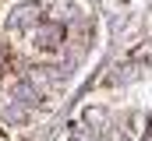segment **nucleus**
<instances>
[{
	"instance_id": "nucleus-1",
	"label": "nucleus",
	"mask_w": 152,
	"mask_h": 141,
	"mask_svg": "<svg viewBox=\"0 0 152 141\" xmlns=\"http://www.w3.org/2000/svg\"><path fill=\"white\" fill-rule=\"evenodd\" d=\"M67 39V28L60 21H42L39 28H32V46L36 49H57Z\"/></svg>"
},
{
	"instance_id": "nucleus-2",
	"label": "nucleus",
	"mask_w": 152,
	"mask_h": 141,
	"mask_svg": "<svg viewBox=\"0 0 152 141\" xmlns=\"http://www.w3.org/2000/svg\"><path fill=\"white\" fill-rule=\"evenodd\" d=\"M42 11H39V4H21V7H14L11 14H7V28L11 32H21V28H39L42 25V18H39Z\"/></svg>"
},
{
	"instance_id": "nucleus-3",
	"label": "nucleus",
	"mask_w": 152,
	"mask_h": 141,
	"mask_svg": "<svg viewBox=\"0 0 152 141\" xmlns=\"http://www.w3.org/2000/svg\"><path fill=\"white\" fill-rule=\"evenodd\" d=\"M25 81L36 88L39 95H46V88H53V85H60V74H57V67H28V74H25Z\"/></svg>"
},
{
	"instance_id": "nucleus-4",
	"label": "nucleus",
	"mask_w": 152,
	"mask_h": 141,
	"mask_svg": "<svg viewBox=\"0 0 152 141\" xmlns=\"http://www.w3.org/2000/svg\"><path fill=\"white\" fill-rule=\"evenodd\" d=\"M149 134H152V116L131 113V141H149Z\"/></svg>"
},
{
	"instance_id": "nucleus-5",
	"label": "nucleus",
	"mask_w": 152,
	"mask_h": 141,
	"mask_svg": "<svg viewBox=\"0 0 152 141\" xmlns=\"http://www.w3.org/2000/svg\"><path fill=\"white\" fill-rule=\"evenodd\" d=\"M14 99H18V102H21V106H36L39 99H42V95H39L36 88H32V85H28V81L21 78V81L14 85Z\"/></svg>"
},
{
	"instance_id": "nucleus-6",
	"label": "nucleus",
	"mask_w": 152,
	"mask_h": 141,
	"mask_svg": "<svg viewBox=\"0 0 152 141\" xmlns=\"http://www.w3.org/2000/svg\"><path fill=\"white\" fill-rule=\"evenodd\" d=\"M25 120H28V109L21 102H14V106L4 109V124H7V127H18V124H25Z\"/></svg>"
},
{
	"instance_id": "nucleus-7",
	"label": "nucleus",
	"mask_w": 152,
	"mask_h": 141,
	"mask_svg": "<svg viewBox=\"0 0 152 141\" xmlns=\"http://www.w3.org/2000/svg\"><path fill=\"white\" fill-rule=\"evenodd\" d=\"M106 120H110V113H106V109H96V106H92V109L85 113V124H88L92 131H103V127H106Z\"/></svg>"
},
{
	"instance_id": "nucleus-8",
	"label": "nucleus",
	"mask_w": 152,
	"mask_h": 141,
	"mask_svg": "<svg viewBox=\"0 0 152 141\" xmlns=\"http://www.w3.org/2000/svg\"><path fill=\"white\" fill-rule=\"evenodd\" d=\"M67 141H96V131L88 127V124H71V134Z\"/></svg>"
},
{
	"instance_id": "nucleus-9",
	"label": "nucleus",
	"mask_w": 152,
	"mask_h": 141,
	"mask_svg": "<svg viewBox=\"0 0 152 141\" xmlns=\"http://www.w3.org/2000/svg\"><path fill=\"white\" fill-rule=\"evenodd\" d=\"M14 67V53H11V42L0 39V70H11Z\"/></svg>"
},
{
	"instance_id": "nucleus-10",
	"label": "nucleus",
	"mask_w": 152,
	"mask_h": 141,
	"mask_svg": "<svg viewBox=\"0 0 152 141\" xmlns=\"http://www.w3.org/2000/svg\"><path fill=\"white\" fill-rule=\"evenodd\" d=\"M106 141H131V134H120V131H106Z\"/></svg>"
}]
</instances>
